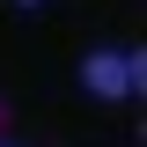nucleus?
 Returning a JSON list of instances; mask_svg holds the SVG:
<instances>
[{
  "label": "nucleus",
  "instance_id": "obj_2",
  "mask_svg": "<svg viewBox=\"0 0 147 147\" xmlns=\"http://www.w3.org/2000/svg\"><path fill=\"white\" fill-rule=\"evenodd\" d=\"M15 7H37V0H15Z\"/></svg>",
  "mask_w": 147,
  "mask_h": 147
},
{
  "label": "nucleus",
  "instance_id": "obj_1",
  "mask_svg": "<svg viewBox=\"0 0 147 147\" xmlns=\"http://www.w3.org/2000/svg\"><path fill=\"white\" fill-rule=\"evenodd\" d=\"M81 88L88 96H132L140 88V52H88L81 59Z\"/></svg>",
  "mask_w": 147,
  "mask_h": 147
}]
</instances>
